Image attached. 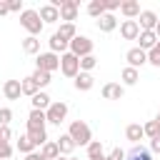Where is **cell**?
<instances>
[{"label":"cell","instance_id":"obj_28","mask_svg":"<svg viewBox=\"0 0 160 160\" xmlns=\"http://www.w3.org/2000/svg\"><path fill=\"white\" fill-rule=\"evenodd\" d=\"M88 15H90V18H98V20H100V18L105 15V2H102V0H92V2L88 5Z\"/></svg>","mask_w":160,"mask_h":160},{"label":"cell","instance_id":"obj_22","mask_svg":"<svg viewBox=\"0 0 160 160\" xmlns=\"http://www.w3.org/2000/svg\"><path fill=\"white\" fill-rule=\"evenodd\" d=\"M40 155L45 158V160H58L60 158V148H58V142H45L42 148H40Z\"/></svg>","mask_w":160,"mask_h":160},{"label":"cell","instance_id":"obj_32","mask_svg":"<svg viewBox=\"0 0 160 160\" xmlns=\"http://www.w3.org/2000/svg\"><path fill=\"white\" fill-rule=\"evenodd\" d=\"M28 135H30V140H32L35 148H42V145L48 142V132H45V130H32V132H28Z\"/></svg>","mask_w":160,"mask_h":160},{"label":"cell","instance_id":"obj_47","mask_svg":"<svg viewBox=\"0 0 160 160\" xmlns=\"http://www.w3.org/2000/svg\"><path fill=\"white\" fill-rule=\"evenodd\" d=\"M98 160H110V158H108V155H102V158H98Z\"/></svg>","mask_w":160,"mask_h":160},{"label":"cell","instance_id":"obj_38","mask_svg":"<svg viewBox=\"0 0 160 160\" xmlns=\"http://www.w3.org/2000/svg\"><path fill=\"white\" fill-rule=\"evenodd\" d=\"M12 120V110L10 108H0V125H10Z\"/></svg>","mask_w":160,"mask_h":160},{"label":"cell","instance_id":"obj_51","mask_svg":"<svg viewBox=\"0 0 160 160\" xmlns=\"http://www.w3.org/2000/svg\"><path fill=\"white\" fill-rule=\"evenodd\" d=\"M158 115H160V112H158Z\"/></svg>","mask_w":160,"mask_h":160},{"label":"cell","instance_id":"obj_48","mask_svg":"<svg viewBox=\"0 0 160 160\" xmlns=\"http://www.w3.org/2000/svg\"><path fill=\"white\" fill-rule=\"evenodd\" d=\"M155 120H158V125H160V115H158V118H155Z\"/></svg>","mask_w":160,"mask_h":160},{"label":"cell","instance_id":"obj_20","mask_svg":"<svg viewBox=\"0 0 160 160\" xmlns=\"http://www.w3.org/2000/svg\"><path fill=\"white\" fill-rule=\"evenodd\" d=\"M30 102H32V110H48L50 105H52V100H50V95L48 92H38L35 98H30Z\"/></svg>","mask_w":160,"mask_h":160},{"label":"cell","instance_id":"obj_31","mask_svg":"<svg viewBox=\"0 0 160 160\" xmlns=\"http://www.w3.org/2000/svg\"><path fill=\"white\" fill-rule=\"evenodd\" d=\"M22 155H30V152H35V145H32V140H30V135H22L20 140H18V145H15Z\"/></svg>","mask_w":160,"mask_h":160},{"label":"cell","instance_id":"obj_17","mask_svg":"<svg viewBox=\"0 0 160 160\" xmlns=\"http://www.w3.org/2000/svg\"><path fill=\"white\" fill-rule=\"evenodd\" d=\"M120 12L125 15V20H135V18H140V5L135 2V0H128V2H120Z\"/></svg>","mask_w":160,"mask_h":160},{"label":"cell","instance_id":"obj_37","mask_svg":"<svg viewBox=\"0 0 160 160\" xmlns=\"http://www.w3.org/2000/svg\"><path fill=\"white\" fill-rule=\"evenodd\" d=\"M12 158V145L10 142H0V160H10Z\"/></svg>","mask_w":160,"mask_h":160},{"label":"cell","instance_id":"obj_2","mask_svg":"<svg viewBox=\"0 0 160 160\" xmlns=\"http://www.w3.org/2000/svg\"><path fill=\"white\" fill-rule=\"evenodd\" d=\"M68 135L75 140V145H90V142H92L90 125H88V122H82V120H75V122H70V130H68Z\"/></svg>","mask_w":160,"mask_h":160},{"label":"cell","instance_id":"obj_36","mask_svg":"<svg viewBox=\"0 0 160 160\" xmlns=\"http://www.w3.org/2000/svg\"><path fill=\"white\" fill-rule=\"evenodd\" d=\"M148 62H150V65H155V68H160V40H158V45L148 52Z\"/></svg>","mask_w":160,"mask_h":160},{"label":"cell","instance_id":"obj_23","mask_svg":"<svg viewBox=\"0 0 160 160\" xmlns=\"http://www.w3.org/2000/svg\"><path fill=\"white\" fill-rule=\"evenodd\" d=\"M125 138H128V140H132V142L142 140V138H145V130H142V125H138V122L128 125V128H125Z\"/></svg>","mask_w":160,"mask_h":160},{"label":"cell","instance_id":"obj_35","mask_svg":"<svg viewBox=\"0 0 160 160\" xmlns=\"http://www.w3.org/2000/svg\"><path fill=\"white\" fill-rule=\"evenodd\" d=\"M142 130H145V135H148L150 140L160 135V125H158V120H150V122H145V125H142Z\"/></svg>","mask_w":160,"mask_h":160},{"label":"cell","instance_id":"obj_43","mask_svg":"<svg viewBox=\"0 0 160 160\" xmlns=\"http://www.w3.org/2000/svg\"><path fill=\"white\" fill-rule=\"evenodd\" d=\"M150 152H158V155H160V135L150 140Z\"/></svg>","mask_w":160,"mask_h":160},{"label":"cell","instance_id":"obj_45","mask_svg":"<svg viewBox=\"0 0 160 160\" xmlns=\"http://www.w3.org/2000/svg\"><path fill=\"white\" fill-rule=\"evenodd\" d=\"M25 160H45L40 152H30V155H25Z\"/></svg>","mask_w":160,"mask_h":160},{"label":"cell","instance_id":"obj_11","mask_svg":"<svg viewBox=\"0 0 160 160\" xmlns=\"http://www.w3.org/2000/svg\"><path fill=\"white\" fill-rule=\"evenodd\" d=\"M138 40H140V50H145V52H150L155 45H158V35H155V30H140V35H138Z\"/></svg>","mask_w":160,"mask_h":160},{"label":"cell","instance_id":"obj_19","mask_svg":"<svg viewBox=\"0 0 160 160\" xmlns=\"http://www.w3.org/2000/svg\"><path fill=\"white\" fill-rule=\"evenodd\" d=\"M92 85H95V78H92L90 72H80V75L75 78V90H80V92L90 90Z\"/></svg>","mask_w":160,"mask_h":160},{"label":"cell","instance_id":"obj_6","mask_svg":"<svg viewBox=\"0 0 160 160\" xmlns=\"http://www.w3.org/2000/svg\"><path fill=\"white\" fill-rule=\"evenodd\" d=\"M45 115H48V122L60 125V122L65 120V115H68V105H65V102H52V105L45 110Z\"/></svg>","mask_w":160,"mask_h":160},{"label":"cell","instance_id":"obj_30","mask_svg":"<svg viewBox=\"0 0 160 160\" xmlns=\"http://www.w3.org/2000/svg\"><path fill=\"white\" fill-rule=\"evenodd\" d=\"M58 35H62L65 40H75V38H78L75 22H62V25H60V30H58Z\"/></svg>","mask_w":160,"mask_h":160},{"label":"cell","instance_id":"obj_12","mask_svg":"<svg viewBox=\"0 0 160 160\" xmlns=\"http://www.w3.org/2000/svg\"><path fill=\"white\" fill-rule=\"evenodd\" d=\"M48 42H50V52H55V55H58V52H60V55H65V52L70 50V40H65V38H62V35H58V32H52Z\"/></svg>","mask_w":160,"mask_h":160},{"label":"cell","instance_id":"obj_13","mask_svg":"<svg viewBox=\"0 0 160 160\" xmlns=\"http://www.w3.org/2000/svg\"><path fill=\"white\" fill-rule=\"evenodd\" d=\"M158 20H160V18H158L152 10H142L140 18H138V25H140V30H155Z\"/></svg>","mask_w":160,"mask_h":160},{"label":"cell","instance_id":"obj_39","mask_svg":"<svg viewBox=\"0 0 160 160\" xmlns=\"http://www.w3.org/2000/svg\"><path fill=\"white\" fill-rule=\"evenodd\" d=\"M12 140V130L10 125H0V142H10Z\"/></svg>","mask_w":160,"mask_h":160},{"label":"cell","instance_id":"obj_40","mask_svg":"<svg viewBox=\"0 0 160 160\" xmlns=\"http://www.w3.org/2000/svg\"><path fill=\"white\" fill-rule=\"evenodd\" d=\"M8 8H10V12H22V2L20 0H8Z\"/></svg>","mask_w":160,"mask_h":160},{"label":"cell","instance_id":"obj_25","mask_svg":"<svg viewBox=\"0 0 160 160\" xmlns=\"http://www.w3.org/2000/svg\"><path fill=\"white\" fill-rule=\"evenodd\" d=\"M125 160H152V152H150V150H145L142 145H135Z\"/></svg>","mask_w":160,"mask_h":160},{"label":"cell","instance_id":"obj_33","mask_svg":"<svg viewBox=\"0 0 160 160\" xmlns=\"http://www.w3.org/2000/svg\"><path fill=\"white\" fill-rule=\"evenodd\" d=\"M88 158H90V160L102 158V142H100V140H92V142L88 145Z\"/></svg>","mask_w":160,"mask_h":160},{"label":"cell","instance_id":"obj_16","mask_svg":"<svg viewBox=\"0 0 160 160\" xmlns=\"http://www.w3.org/2000/svg\"><path fill=\"white\" fill-rule=\"evenodd\" d=\"M38 12H40V20H42V22H58V20H60V10H58L52 2L42 5Z\"/></svg>","mask_w":160,"mask_h":160},{"label":"cell","instance_id":"obj_29","mask_svg":"<svg viewBox=\"0 0 160 160\" xmlns=\"http://www.w3.org/2000/svg\"><path fill=\"white\" fill-rule=\"evenodd\" d=\"M22 50H25L28 55H35V52H40V40H38V38H32V35H28V38L22 40Z\"/></svg>","mask_w":160,"mask_h":160},{"label":"cell","instance_id":"obj_21","mask_svg":"<svg viewBox=\"0 0 160 160\" xmlns=\"http://www.w3.org/2000/svg\"><path fill=\"white\" fill-rule=\"evenodd\" d=\"M55 142H58V148H60V155H70V152L78 148V145H75V140H72L68 132H65V135H60Z\"/></svg>","mask_w":160,"mask_h":160},{"label":"cell","instance_id":"obj_49","mask_svg":"<svg viewBox=\"0 0 160 160\" xmlns=\"http://www.w3.org/2000/svg\"><path fill=\"white\" fill-rule=\"evenodd\" d=\"M68 160H78V158H68Z\"/></svg>","mask_w":160,"mask_h":160},{"label":"cell","instance_id":"obj_4","mask_svg":"<svg viewBox=\"0 0 160 160\" xmlns=\"http://www.w3.org/2000/svg\"><path fill=\"white\" fill-rule=\"evenodd\" d=\"M70 52L75 58H85V55H92V40L88 35H78L75 40H70Z\"/></svg>","mask_w":160,"mask_h":160},{"label":"cell","instance_id":"obj_8","mask_svg":"<svg viewBox=\"0 0 160 160\" xmlns=\"http://www.w3.org/2000/svg\"><path fill=\"white\" fill-rule=\"evenodd\" d=\"M78 10H80V2L78 0H62V5H60V20L72 22L78 18Z\"/></svg>","mask_w":160,"mask_h":160},{"label":"cell","instance_id":"obj_24","mask_svg":"<svg viewBox=\"0 0 160 160\" xmlns=\"http://www.w3.org/2000/svg\"><path fill=\"white\" fill-rule=\"evenodd\" d=\"M120 80H122V85H135V82L140 80V72H138L135 68H122Z\"/></svg>","mask_w":160,"mask_h":160},{"label":"cell","instance_id":"obj_7","mask_svg":"<svg viewBox=\"0 0 160 160\" xmlns=\"http://www.w3.org/2000/svg\"><path fill=\"white\" fill-rule=\"evenodd\" d=\"M125 60H128V68H142L145 62H148V52L145 50H140V48H130L128 52H125Z\"/></svg>","mask_w":160,"mask_h":160},{"label":"cell","instance_id":"obj_5","mask_svg":"<svg viewBox=\"0 0 160 160\" xmlns=\"http://www.w3.org/2000/svg\"><path fill=\"white\" fill-rule=\"evenodd\" d=\"M60 68V55H55V52H40L38 55V60H35V70H45V72H52V70H58Z\"/></svg>","mask_w":160,"mask_h":160},{"label":"cell","instance_id":"obj_15","mask_svg":"<svg viewBox=\"0 0 160 160\" xmlns=\"http://www.w3.org/2000/svg\"><path fill=\"white\" fill-rule=\"evenodd\" d=\"M122 92H125V88H122L120 82H105V85H102V98H105V100H120Z\"/></svg>","mask_w":160,"mask_h":160},{"label":"cell","instance_id":"obj_44","mask_svg":"<svg viewBox=\"0 0 160 160\" xmlns=\"http://www.w3.org/2000/svg\"><path fill=\"white\" fill-rule=\"evenodd\" d=\"M8 12H10L8 2H5V0H0V18H2V15H8Z\"/></svg>","mask_w":160,"mask_h":160},{"label":"cell","instance_id":"obj_26","mask_svg":"<svg viewBox=\"0 0 160 160\" xmlns=\"http://www.w3.org/2000/svg\"><path fill=\"white\" fill-rule=\"evenodd\" d=\"M30 78L35 80V85H38V88H45V85H50V82H52V72H45V70H35Z\"/></svg>","mask_w":160,"mask_h":160},{"label":"cell","instance_id":"obj_50","mask_svg":"<svg viewBox=\"0 0 160 160\" xmlns=\"http://www.w3.org/2000/svg\"><path fill=\"white\" fill-rule=\"evenodd\" d=\"M58 160H65V158H58Z\"/></svg>","mask_w":160,"mask_h":160},{"label":"cell","instance_id":"obj_27","mask_svg":"<svg viewBox=\"0 0 160 160\" xmlns=\"http://www.w3.org/2000/svg\"><path fill=\"white\" fill-rule=\"evenodd\" d=\"M20 85H22V95H30V98H35V95L40 92V88L35 85V80H32L30 75H28V78H22V80H20Z\"/></svg>","mask_w":160,"mask_h":160},{"label":"cell","instance_id":"obj_9","mask_svg":"<svg viewBox=\"0 0 160 160\" xmlns=\"http://www.w3.org/2000/svg\"><path fill=\"white\" fill-rule=\"evenodd\" d=\"M45 122H48L45 110H30V115H28V132H32V130H45Z\"/></svg>","mask_w":160,"mask_h":160},{"label":"cell","instance_id":"obj_14","mask_svg":"<svg viewBox=\"0 0 160 160\" xmlns=\"http://www.w3.org/2000/svg\"><path fill=\"white\" fill-rule=\"evenodd\" d=\"M2 92H5L8 100H20V95H22V85H20V80H5Z\"/></svg>","mask_w":160,"mask_h":160},{"label":"cell","instance_id":"obj_10","mask_svg":"<svg viewBox=\"0 0 160 160\" xmlns=\"http://www.w3.org/2000/svg\"><path fill=\"white\" fill-rule=\"evenodd\" d=\"M120 35H122L125 40H138V35H140L138 20H122V22H120Z\"/></svg>","mask_w":160,"mask_h":160},{"label":"cell","instance_id":"obj_46","mask_svg":"<svg viewBox=\"0 0 160 160\" xmlns=\"http://www.w3.org/2000/svg\"><path fill=\"white\" fill-rule=\"evenodd\" d=\"M155 35H158V40H160V20H158V25H155Z\"/></svg>","mask_w":160,"mask_h":160},{"label":"cell","instance_id":"obj_34","mask_svg":"<svg viewBox=\"0 0 160 160\" xmlns=\"http://www.w3.org/2000/svg\"><path fill=\"white\" fill-rule=\"evenodd\" d=\"M95 65H98V58H95V55H85V58H80V72H90Z\"/></svg>","mask_w":160,"mask_h":160},{"label":"cell","instance_id":"obj_1","mask_svg":"<svg viewBox=\"0 0 160 160\" xmlns=\"http://www.w3.org/2000/svg\"><path fill=\"white\" fill-rule=\"evenodd\" d=\"M20 25H22L32 38H38L45 22L40 20V12H38V10H22V12H20Z\"/></svg>","mask_w":160,"mask_h":160},{"label":"cell","instance_id":"obj_42","mask_svg":"<svg viewBox=\"0 0 160 160\" xmlns=\"http://www.w3.org/2000/svg\"><path fill=\"white\" fill-rule=\"evenodd\" d=\"M115 10H120V2H118V0H110V2H105V12H110V15H112Z\"/></svg>","mask_w":160,"mask_h":160},{"label":"cell","instance_id":"obj_18","mask_svg":"<svg viewBox=\"0 0 160 160\" xmlns=\"http://www.w3.org/2000/svg\"><path fill=\"white\" fill-rule=\"evenodd\" d=\"M118 28V20H115V15H110V12H105L100 20H98V30L100 32H112Z\"/></svg>","mask_w":160,"mask_h":160},{"label":"cell","instance_id":"obj_41","mask_svg":"<svg viewBox=\"0 0 160 160\" xmlns=\"http://www.w3.org/2000/svg\"><path fill=\"white\" fill-rule=\"evenodd\" d=\"M108 158H110V160H125V158H128V155H125V152H122V150H120V148H112V152H110V155H108Z\"/></svg>","mask_w":160,"mask_h":160},{"label":"cell","instance_id":"obj_3","mask_svg":"<svg viewBox=\"0 0 160 160\" xmlns=\"http://www.w3.org/2000/svg\"><path fill=\"white\" fill-rule=\"evenodd\" d=\"M60 72L68 78H78L80 75V58H75L70 50L65 55H60Z\"/></svg>","mask_w":160,"mask_h":160}]
</instances>
